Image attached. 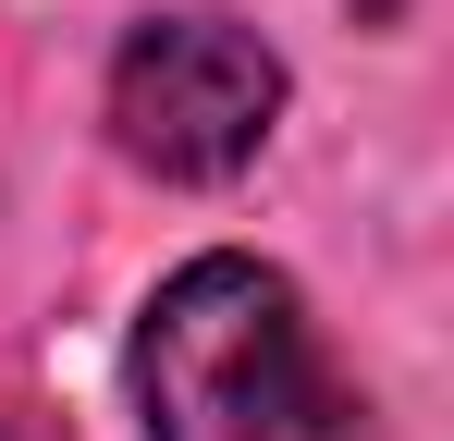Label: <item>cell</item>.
Here are the masks:
<instances>
[{"label": "cell", "instance_id": "1", "mask_svg": "<svg viewBox=\"0 0 454 441\" xmlns=\"http://www.w3.org/2000/svg\"><path fill=\"white\" fill-rule=\"evenodd\" d=\"M136 429L148 441H380L369 392L332 368L307 294L270 258H184L136 319Z\"/></svg>", "mask_w": 454, "mask_h": 441}, {"label": "cell", "instance_id": "2", "mask_svg": "<svg viewBox=\"0 0 454 441\" xmlns=\"http://www.w3.org/2000/svg\"><path fill=\"white\" fill-rule=\"evenodd\" d=\"M283 123V62L222 12H148L111 50V147L160 184H233Z\"/></svg>", "mask_w": 454, "mask_h": 441}, {"label": "cell", "instance_id": "3", "mask_svg": "<svg viewBox=\"0 0 454 441\" xmlns=\"http://www.w3.org/2000/svg\"><path fill=\"white\" fill-rule=\"evenodd\" d=\"M0 441H62V417H37V405H12V392H0Z\"/></svg>", "mask_w": 454, "mask_h": 441}]
</instances>
